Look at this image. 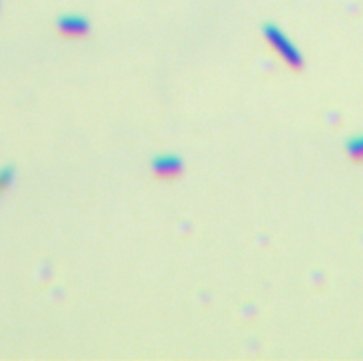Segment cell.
Returning <instances> with one entry per match:
<instances>
[{"instance_id":"cell-2","label":"cell","mask_w":363,"mask_h":361,"mask_svg":"<svg viewBox=\"0 0 363 361\" xmlns=\"http://www.w3.org/2000/svg\"><path fill=\"white\" fill-rule=\"evenodd\" d=\"M157 171H159L163 177H167L169 173H171V175H177V173H179V165H177L175 159H163L161 161V165H157Z\"/></svg>"},{"instance_id":"cell-3","label":"cell","mask_w":363,"mask_h":361,"mask_svg":"<svg viewBox=\"0 0 363 361\" xmlns=\"http://www.w3.org/2000/svg\"><path fill=\"white\" fill-rule=\"evenodd\" d=\"M8 185H11V175L8 173H0V195L8 189Z\"/></svg>"},{"instance_id":"cell-1","label":"cell","mask_w":363,"mask_h":361,"mask_svg":"<svg viewBox=\"0 0 363 361\" xmlns=\"http://www.w3.org/2000/svg\"><path fill=\"white\" fill-rule=\"evenodd\" d=\"M347 155L353 163H363V135H355L347 143Z\"/></svg>"}]
</instances>
